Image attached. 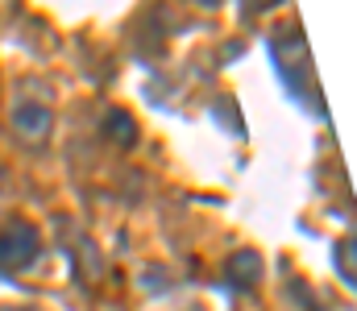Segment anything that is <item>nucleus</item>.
<instances>
[{"label":"nucleus","mask_w":357,"mask_h":311,"mask_svg":"<svg viewBox=\"0 0 357 311\" xmlns=\"http://www.w3.org/2000/svg\"><path fill=\"white\" fill-rule=\"evenodd\" d=\"M42 253V232L33 220L25 216H8L0 220V270L4 274H21L38 262Z\"/></svg>","instance_id":"1"},{"label":"nucleus","mask_w":357,"mask_h":311,"mask_svg":"<svg viewBox=\"0 0 357 311\" xmlns=\"http://www.w3.org/2000/svg\"><path fill=\"white\" fill-rule=\"evenodd\" d=\"M8 125L25 145H46L50 129H54V108L42 100H17L8 112Z\"/></svg>","instance_id":"2"},{"label":"nucleus","mask_w":357,"mask_h":311,"mask_svg":"<svg viewBox=\"0 0 357 311\" xmlns=\"http://www.w3.org/2000/svg\"><path fill=\"white\" fill-rule=\"evenodd\" d=\"M270 54H274L278 75L287 79V88H291V92H299V79H312L307 46H303L295 33H278V38H270Z\"/></svg>","instance_id":"3"},{"label":"nucleus","mask_w":357,"mask_h":311,"mask_svg":"<svg viewBox=\"0 0 357 311\" xmlns=\"http://www.w3.org/2000/svg\"><path fill=\"white\" fill-rule=\"evenodd\" d=\"M225 278H229V287H237V291H254V287L262 282V253H254V249L233 253V257L225 262Z\"/></svg>","instance_id":"4"},{"label":"nucleus","mask_w":357,"mask_h":311,"mask_svg":"<svg viewBox=\"0 0 357 311\" xmlns=\"http://www.w3.org/2000/svg\"><path fill=\"white\" fill-rule=\"evenodd\" d=\"M63 228H67V224H63ZM63 245H67V253H71V262H75L79 278H84V282H96V278H100V253H96V245H91L79 228H75V232L67 228Z\"/></svg>","instance_id":"5"},{"label":"nucleus","mask_w":357,"mask_h":311,"mask_svg":"<svg viewBox=\"0 0 357 311\" xmlns=\"http://www.w3.org/2000/svg\"><path fill=\"white\" fill-rule=\"evenodd\" d=\"M100 133H104L112 145L129 150V145L137 141V120H133L125 108H108V112H104V120H100Z\"/></svg>","instance_id":"6"},{"label":"nucleus","mask_w":357,"mask_h":311,"mask_svg":"<svg viewBox=\"0 0 357 311\" xmlns=\"http://www.w3.org/2000/svg\"><path fill=\"white\" fill-rule=\"evenodd\" d=\"M333 257H337V274L345 278V287H354V282H357V274H354V266H357V241H354V237H345V241L337 245V253H333Z\"/></svg>","instance_id":"7"},{"label":"nucleus","mask_w":357,"mask_h":311,"mask_svg":"<svg viewBox=\"0 0 357 311\" xmlns=\"http://www.w3.org/2000/svg\"><path fill=\"white\" fill-rule=\"evenodd\" d=\"M0 311H33V308H0Z\"/></svg>","instance_id":"8"}]
</instances>
